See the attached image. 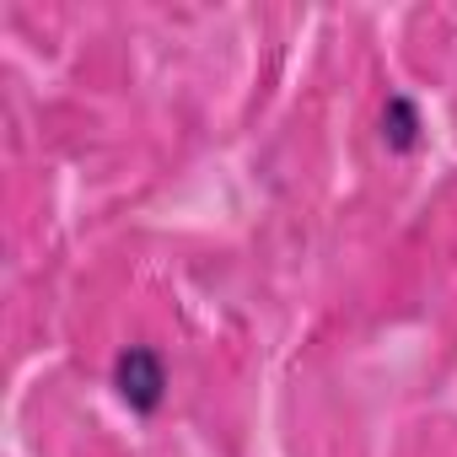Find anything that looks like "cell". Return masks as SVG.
Here are the masks:
<instances>
[{
	"label": "cell",
	"instance_id": "obj_2",
	"mask_svg": "<svg viewBox=\"0 0 457 457\" xmlns=\"http://www.w3.org/2000/svg\"><path fill=\"white\" fill-rule=\"evenodd\" d=\"M420 129H425V124H420V108H414L403 92H393L387 108H382V140H387L393 151H414V145H420Z\"/></svg>",
	"mask_w": 457,
	"mask_h": 457
},
{
	"label": "cell",
	"instance_id": "obj_1",
	"mask_svg": "<svg viewBox=\"0 0 457 457\" xmlns=\"http://www.w3.org/2000/svg\"><path fill=\"white\" fill-rule=\"evenodd\" d=\"M113 387H119V398H124L135 414L162 409V398H167V366H162V355L145 350V345H129V350L113 361Z\"/></svg>",
	"mask_w": 457,
	"mask_h": 457
}]
</instances>
